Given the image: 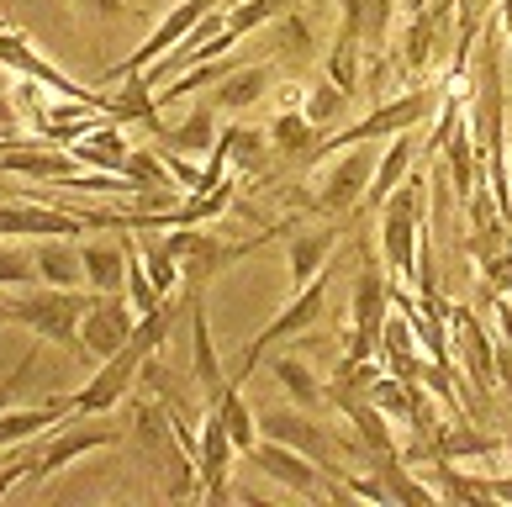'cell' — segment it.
Here are the masks:
<instances>
[{"label": "cell", "instance_id": "1", "mask_svg": "<svg viewBox=\"0 0 512 507\" xmlns=\"http://www.w3.org/2000/svg\"><path fill=\"white\" fill-rule=\"evenodd\" d=\"M169 323H175V302L164 296L154 312H143L138 323H132V338H127V344L111 354V360L96 365L90 386L74 391V418H106V412L117 407V402H127V391H132V381H138L143 360H148V354H159Z\"/></svg>", "mask_w": 512, "mask_h": 507}, {"label": "cell", "instance_id": "2", "mask_svg": "<svg viewBox=\"0 0 512 507\" xmlns=\"http://www.w3.org/2000/svg\"><path fill=\"white\" fill-rule=\"evenodd\" d=\"M375 159H381V148H375V143L338 148V154H328V159L317 164V180L312 185L291 191V201L312 206V212L328 217V222L354 217L359 201H365V191H370V180H375Z\"/></svg>", "mask_w": 512, "mask_h": 507}, {"label": "cell", "instance_id": "3", "mask_svg": "<svg viewBox=\"0 0 512 507\" xmlns=\"http://www.w3.org/2000/svg\"><path fill=\"white\" fill-rule=\"evenodd\" d=\"M90 307L85 291H64V286H43L32 296H16V302L0 307V323L27 328L37 344H64L74 360H85V338H80V317Z\"/></svg>", "mask_w": 512, "mask_h": 507}, {"label": "cell", "instance_id": "4", "mask_svg": "<svg viewBox=\"0 0 512 507\" xmlns=\"http://www.w3.org/2000/svg\"><path fill=\"white\" fill-rule=\"evenodd\" d=\"M433 111H439V90L412 85V90H402V96L381 101L365 122L344 127V133H322V138H317V148L307 154V164H301V169H317L328 154H338V148H349V143H386V138H396V133H412V127H417V122H428Z\"/></svg>", "mask_w": 512, "mask_h": 507}, {"label": "cell", "instance_id": "5", "mask_svg": "<svg viewBox=\"0 0 512 507\" xmlns=\"http://www.w3.org/2000/svg\"><path fill=\"white\" fill-rule=\"evenodd\" d=\"M291 233V222H280V228L270 233H259L249 243H222L217 233H206V228H169V243H175V265H180V286L185 296H201L222 270H233L238 259H249L259 243H270V238H286Z\"/></svg>", "mask_w": 512, "mask_h": 507}, {"label": "cell", "instance_id": "6", "mask_svg": "<svg viewBox=\"0 0 512 507\" xmlns=\"http://www.w3.org/2000/svg\"><path fill=\"white\" fill-rule=\"evenodd\" d=\"M423 180L407 175L396 191L381 201V254H386V275L391 280H412L417 275V243H423Z\"/></svg>", "mask_w": 512, "mask_h": 507}, {"label": "cell", "instance_id": "7", "mask_svg": "<svg viewBox=\"0 0 512 507\" xmlns=\"http://www.w3.org/2000/svg\"><path fill=\"white\" fill-rule=\"evenodd\" d=\"M349 349L344 360H381V328L391 312V280L381 270V259L365 254L354 275V296H349Z\"/></svg>", "mask_w": 512, "mask_h": 507}, {"label": "cell", "instance_id": "8", "mask_svg": "<svg viewBox=\"0 0 512 507\" xmlns=\"http://www.w3.org/2000/svg\"><path fill=\"white\" fill-rule=\"evenodd\" d=\"M322 307H328V270H322L317 280H307L301 291H291V302L280 307L270 323H264L259 333H254V344L243 349V360H238V375L233 381L243 386L254 375V365H259V354H270L275 344H286V338H301V333H312L317 328V317H322Z\"/></svg>", "mask_w": 512, "mask_h": 507}, {"label": "cell", "instance_id": "9", "mask_svg": "<svg viewBox=\"0 0 512 507\" xmlns=\"http://www.w3.org/2000/svg\"><path fill=\"white\" fill-rule=\"evenodd\" d=\"M0 74H22V80H37L43 90H53V96H69V101H96L106 111V90H90L80 80H69V74L48 59V53H37V43L22 32V27H11V22H0Z\"/></svg>", "mask_w": 512, "mask_h": 507}, {"label": "cell", "instance_id": "10", "mask_svg": "<svg viewBox=\"0 0 512 507\" xmlns=\"http://www.w3.org/2000/svg\"><path fill=\"white\" fill-rule=\"evenodd\" d=\"M217 6H233V0H180V6L169 11V16H164V22H159L154 32H148V43H143V48H132L127 59H117L111 69H101V74H96V85L127 80V74H143L148 64H159L164 53H175V48L185 43V37L196 32V22H201V16H212Z\"/></svg>", "mask_w": 512, "mask_h": 507}, {"label": "cell", "instance_id": "11", "mask_svg": "<svg viewBox=\"0 0 512 507\" xmlns=\"http://www.w3.org/2000/svg\"><path fill=\"white\" fill-rule=\"evenodd\" d=\"M444 59H454V0H417L402 37V69L428 74Z\"/></svg>", "mask_w": 512, "mask_h": 507}, {"label": "cell", "instance_id": "12", "mask_svg": "<svg viewBox=\"0 0 512 507\" xmlns=\"http://www.w3.org/2000/svg\"><path fill=\"white\" fill-rule=\"evenodd\" d=\"M249 460L259 465V476H270V481H280V486H291V492H301V497H312V502H328V497H344L338 492V476L333 471H322L317 460H307L301 449H291V444H275V439H254V449H249Z\"/></svg>", "mask_w": 512, "mask_h": 507}, {"label": "cell", "instance_id": "13", "mask_svg": "<svg viewBox=\"0 0 512 507\" xmlns=\"http://www.w3.org/2000/svg\"><path fill=\"white\" fill-rule=\"evenodd\" d=\"M117 444H127L122 428H111V423H74V412H69L59 434H53L43 449H32L27 476H32V481H48V476H59L69 460L90 455V449H117Z\"/></svg>", "mask_w": 512, "mask_h": 507}, {"label": "cell", "instance_id": "14", "mask_svg": "<svg viewBox=\"0 0 512 507\" xmlns=\"http://www.w3.org/2000/svg\"><path fill=\"white\" fill-rule=\"evenodd\" d=\"M449 349L460 354V370L476 381V391L491 402L497 397V338L486 333L481 312L470 307H449Z\"/></svg>", "mask_w": 512, "mask_h": 507}, {"label": "cell", "instance_id": "15", "mask_svg": "<svg viewBox=\"0 0 512 507\" xmlns=\"http://www.w3.org/2000/svg\"><path fill=\"white\" fill-rule=\"evenodd\" d=\"M90 222L53 201H0V238H85Z\"/></svg>", "mask_w": 512, "mask_h": 507}, {"label": "cell", "instance_id": "16", "mask_svg": "<svg viewBox=\"0 0 512 507\" xmlns=\"http://www.w3.org/2000/svg\"><path fill=\"white\" fill-rule=\"evenodd\" d=\"M132 323H138V312H132L127 296H90V307L80 317V338H85V365H101L111 360L127 338H132Z\"/></svg>", "mask_w": 512, "mask_h": 507}, {"label": "cell", "instance_id": "17", "mask_svg": "<svg viewBox=\"0 0 512 507\" xmlns=\"http://www.w3.org/2000/svg\"><path fill=\"white\" fill-rule=\"evenodd\" d=\"M233 439H227V423L217 407L201 412V434H196V476H201V502H227V486H233Z\"/></svg>", "mask_w": 512, "mask_h": 507}, {"label": "cell", "instance_id": "18", "mask_svg": "<svg viewBox=\"0 0 512 507\" xmlns=\"http://www.w3.org/2000/svg\"><path fill=\"white\" fill-rule=\"evenodd\" d=\"M259 434L264 439H275V444H291V449H301L307 460H317L322 471H338V439L328 434V428L317 423V412H259Z\"/></svg>", "mask_w": 512, "mask_h": 507}, {"label": "cell", "instance_id": "19", "mask_svg": "<svg viewBox=\"0 0 512 507\" xmlns=\"http://www.w3.org/2000/svg\"><path fill=\"white\" fill-rule=\"evenodd\" d=\"M85 286L101 296H127V228H111V238H80Z\"/></svg>", "mask_w": 512, "mask_h": 507}, {"label": "cell", "instance_id": "20", "mask_svg": "<svg viewBox=\"0 0 512 507\" xmlns=\"http://www.w3.org/2000/svg\"><path fill=\"white\" fill-rule=\"evenodd\" d=\"M69 154L80 159L85 169H96V175H122L127 154H132V138H127V127L117 117H106V111H101V117L69 143Z\"/></svg>", "mask_w": 512, "mask_h": 507}, {"label": "cell", "instance_id": "21", "mask_svg": "<svg viewBox=\"0 0 512 507\" xmlns=\"http://www.w3.org/2000/svg\"><path fill=\"white\" fill-rule=\"evenodd\" d=\"M338 249V222L322 217L317 228H301V222H291L286 233V265H291V291H301L307 280H317L322 270H328V259Z\"/></svg>", "mask_w": 512, "mask_h": 507}, {"label": "cell", "instance_id": "22", "mask_svg": "<svg viewBox=\"0 0 512 507\" xmlns=\"http://www.w3.org/2000/svg\"><path fill=\"white\" fill-rule=\"evenodd\" d=\"M439 154L449 164V180H454V196H460V206L476 196V185H486V169H481V154H476V138H470V122L465 111L449 122V133L439 143Z\"/></svg>", "mask_w": 512, "mask_h": 507}, {"label": "cell", "instance_id": "23", "mask_svg": "<svg viewBox=\"0 0 512 507\" xmlns=\"http://www.w3.org/2000/svg\"><path fill=\"white\" fill-rule=\"evenodd\" d=\"M412 159H417V138L412 133H396V138H386V148H381V159H375V180H370V191H365V201H359V212L354 217H365V212H381V201L402 185L407 175H412Z\"/></svg>", "mask_w": 512, "mask_h": 507}, {"label": "cell", "instance_id": "24", "mask_svg": "<svg viewBox=\"0 0 512 507\" xmlns=\"http://www.w3.org/2000/svg\"><path fill=\"white\" fill-rule=\"evenodd\" d=\"M185 302H191V360H196V391H201V402L212 407V402L222 397L227 375H222V360H217V338H212V323H206L201 296H185Z\"/></svg>", "mask_w": 512, "mask_h": 507}, {"label": "cell", "instance_id": "25", "mask_svg": "<svg viewBox=\"0 0 512 507\" xmlns=\"http://www.w3.org/2000/svg\"><path fill=\"white\" fill-rule=\"evenodd\" d=\"M132 85H117V90H106V117H117L122 127H143V133H164V122H159V101H154V85H148V74H127Z\"/></svg>", "mask_w": 512, "mask_h": 507}, {"label": "cell", "instance_id": "26", "mask_svg": "<svg viewBox=\"0 0 512 507\" xmlns=\"http://www.w3.org/2000/svg\"><path fill=\"white\" fill-rule=\"evenodd\" d=\"M497 0H454V59H449V90L460 85L465 90V74H470V53H476V37L491 22Z\"/></svg>", "mask_w": 512, "mask_h": 507}, {"label": "cell", "instance_id": "27", "mask_svg": "<svg viewBox=\"0 0 512 507\" xmlns=\"http://www.w3.org/2000/svg\"><path fill=\"white\" fill-rule=\"evenodd\" d=\"M74 412V397H59V402H43V407H6L0 412V449H16L48 428H59Z\"/></svg>", "mask_w": 512, "mask_h": 507}, {"label": "cell", "instance_id": "28", "mask_svg": "<svg viewBox=\"0 0 512 507\" xmlns=\"http://www.w3.org/2000/svg\"><path fill=\"white\" fill-rule=\"evenodd\" d=\"M270 85H275V64H233L222 74V80L212 85V106L222 111H243V106H254L270 96Z\"/></svg>", "mask_w": 512, "mask_h": 507}, {"label": "cell", "instance_id": "29", "mask_svg": "<svg viewBox=\"0 0 512 507\" xmlns=\"http://www.w3.org/2000/svg\"><path fill=\"white\" fill-rule=\"evenodd\" d=\"M37 280L43 286H64V291H80L85 286V265H80V238H37Z\"/></svg>", "mask_w": 512, "mask_h": 507}, {"label": "cell", "instance_id": "30", "mask_svg": "<svg viewBox=\"0 0 512 507\" xmlns=\"http://www.w3.org/2000/svg\"><path fill=\"white\" fill-rule=\"evenodd\" d=\"M396 6H402V0H344V27L365 43L370 59H381L386 32L396 22Z\"/></svg>", "mask_w": 512, "mask_h": 507}, {"label": "cell", "instance_id": "31", "mask_svg": "<svg viewBox=\"0 0 512 507\" xmlns=\"http://www.w3.org/2000/svg\"><path fill=\"white\" fill-rule=\"evenodd\" d=\"M264 133H270V148H275L280 159L307 164V154H312L317 138H322V127H312L301 106H286V111H275V117H270V127H264Z\"/></svg>", "mask_w": 512, "mask_h": 507}, {"label": "cell", "instance_id": "32", "mask_svg": "<svg viewBox=\"0 0 512 507\" xmlns=\"http://www.w3.org/2000/svg\"><path fill=\"white\" fill-rule=\"evenodd\" d=\"M275 381L286 386V397L301 407V412H322L328 407V381H317V370L301 360V354H275Z\"/></svg>", "mask_w": 512, "mask_h": 507}, {"label": "cell", "instance_id": "33", "mask_svg": "<svg viewBox=\"0 0 512 507\" xmlns=\"http://www.w3.org/2000/svg\"><path fill=\"white\" fill-rule=\"evenodd\" d=\"M217 106H212V96H206V101H196L191 106V117H185L180 127H164V133H159V143L164 148H175V154H212V143H217Z\"/></svg>", "mask_w": 512, "mask_h": 507}, {"label": "cell", "instance_id": "34", "mask_svg": "<svg viewBox=\"0 0 512 507\" xmlns=\"http://www.w3.org/2000/svg\"><path fill=\"white\" fill-rule=\"evenodd\" d=\"M286 11H296V0H233V6H227V22H222V43L238 48L249 32L280 22Z\"/></svg>", "mask_w": 512, "mask_h": 507}, {"label": "cell", "instance_id": "35", "mask_svg": "<svg viewBox=\"0 0 512 507\" xmlns=\"http://www.w3.org/2000/svg\"><path fill=\"white\" fill-rule=\"evenodd\" d=\"M212 407L222 412V423H227V439H233V449H238V455H249L254 439H259V412L249 407L243 386H238V381H227V386H222V397H217Z\"/></svg>", "mask_w": 512, "mask_h": 507}, {"label": "cell", "instance_id": "36", "mask_svg": "<svg viewBox=\"0 0 512 507\" xmlns=\"http://www.w3.org/2000/svg\"><path fill=\"white\" fill-rule=\"evenodd\" d=\"M359 74H365V43L338 22V37H333V53H328V80L344 90V96L354 101V90H359Z\"/></svg>", "mask_w": 512, "mask_h": 507}, {"label": "cell", "instance_id": "37", "mask_svg": "<svg viewBox=\"0 0 512 507\" xmlns=\"http://www.w3.org/2000/svg\"><path fill=\"white\" fill-rule=\"evenodd\" d=\"M270 133L264 127H249V122H238V127H227V164H233V175H254V169L270 164Z\"/></svg>", "mask_w": 512, "mask_h": 507}, {"label": "cell", "instance_id": "38", "mask_svg": "<svg viewBox=\"0 0 512 507\" xmlns=\"http://www.w3.org/2000/svg\"><path fill=\"white\" fill-rule=\"evenodd\" d=\"M301 111H307V122H312V127H322V133H328V127L349 111V96H344V90H338L333 80H322V85H312V90H307Z\"/></svg>", "mask_w": 512, "mask_h": 507}, {"label": "cell", "instance_id": "39", "mask_svg": "<svg viewBox=\"0 0 512 507\" xmlns=\"http://www.w3.org/2000/svg\"><path fill=\"white\" fill-rule=\"evenodd\" d=\"M0 286H16V291L43 286V280H37V259L22 254V249H11V238H0Z\"/></svg>", "mask_w": 512, "mask_h": 507}, {"label": "cell", "instance_id": "40", "mask_svg": "<svg viewBox=\"0 0 512 507\" xmlns=\"http://www.w3.org/2000/svg\"><path fill=\"white\" fill-rule=\"evenodd\" d=\"M32 365H37V349H32V354H22V365H16V370L6 375V381H0V412H6V407L16 402V391L27 386V375H32Z\"/></svg>", "mask_w": 512, "mask_h": 507}, {"label": "cell", "instance_id": "41", "mask_svg": "<svg viewBox=\"0 0 512 507\" xmlns=\"http://www.w3.org/2000/svg\"><path fill=\"white\" fill-rule=\"evenodd\" d=\"M74 11L101 16V22H122V16L132 11V0H74Z\"/></svg>", "mask_w": 512, "mask_h": 507}, {"label": "cell", "instance_id": "42", "mask_svg": "<svg viewBox=\"0 0 512 507\" xmlns=\"http://www.w3.org/2000/svg\"><path fill=\"white\" fill-rule=\"evenodd\" d=\"M481 486L491 502H512V476H481Z\"/></svg>", "mask_w": 512, "mask_h": 507}, {"label": "cell", "instance_id": "43", "mask_svg": "<svg viewBox=\"0 0 512 507\" xmlns=\"http://www.w3.org/2000/svg\"><path fill=\"white\" fill-rule=\"evenodd\" d=\"M491 16H497V27H502V37H507V43H512V0H497V11H491Z\"/></svg>", "mask_w": 512, "mask_h": 507}, {"label": "cell", "instance_id": "44", "mask_svg": "<svg viewBox=\"0 0 512 507\" xmlns=\"http://www.w3.org/2000/svg\"><path fill=\"white\" fill-rule=\"evenodd\" d=\"M502 455H507V465H512V428H507V434H502Z\"/></svg>", "mask_w": 512, "mask_h": 507}, {"label": "cell", "instance_id": "45", "mask_svg": "<svg viewBox=\"0 0 512 507\" xmlns=\"http://www.w3.org/2000/svg\"><path fill=\"white\" fill-rule=\"evenodd\" d=\"M507 180H512V175H507ZM507 222H512V206H507Z\"/></svg>", "mask_w": 512, "mask_h": 507}, {"label": "cell", "instance_id": "46", "mask_svg": "<svg viewBox=\"0 0 512 507\" xmlns=\"http://www.w3.org/2000/svg\"><path fill=\"white\" fill-rule=\"evenodd\" d=\"M407 6H417V0H407Z\"/></svg>", "mask_w": 512, "mask_h": 507}]
</instances>
